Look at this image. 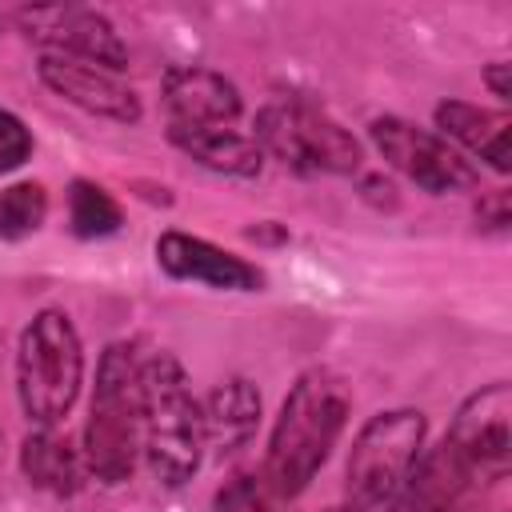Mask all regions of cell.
<instances>
[{
  "label": "cell",
  "instance_id": "6da1fadb",
  "mask_svg": "<svg viewBox=\"0 0 512 512\" xmlns=\"http://www.w3.org/2000/svg\"><path fill=\"white\" fill-rule=\"evenodd\" d=\"M352 412V388L332 368H308L288 388L264 452V480L280 500L300 496L332 456Z\"/></svg>",
  "mask_w": 512,
  "mask_h": 512
},
{
  "label": "cell",
  "instance_id": "7a4b0ae2",
  "mask_svg": "<svg viewBox=\"0 0 512 512\" xmlns=\"http://www.w3.org/2000/svg\"><path fill=\"white\" fill-rule=\"evenodd\" d=\"M144 360L136 356V344L112 340L100 352L96 384L88 400V424H84V468L100 484H124L132 480L140 456H144Z\"/></svg>",
  "mask_w": 512,
  "mask_h": 512
},
{
  "label": "cell",
  "instance_id": "3957f363",
  "mask_svg": "<svg viewBox=\"0 0 512 512\" xmlns=\"http://www.w3.org/2000/svg\"><path fill=\"white\" fill-rule=\"evenodd\" d=\"M144 380V460L156 484L184 488L204 464V412L184 364L156 352L140 368Z\"/></svg>",
  "mask_w": 512,
  "mask_h": 512
},
{
  "label": "cell",
  "instance_id": "277c9868",
  "mask_svg": "<svg viewBox=\"0 0 512 512\" xmlns=\"http://www.w3.org/2000/svg\"><path fill=\"white\" fill-rule=\"evenodd\" d=\"M84 384V344L68 312L44 308L16 348V396L32 428H60Z\"/></svg>",
  "mask_w": 512,
  "mask_h": 512
},
{
  "label": "cell",
  "instance_id": "5b68a950",
  "mask_svg": "<svg viewBox=\"0 0 512 512\" xmlns=\"http://www.w3.org/2000/svg\"><path fill=\"white\" fill-rule=\"evenodd\" d=\"M252 140L260 144L264 160L272 156L276 164H284L296 176H316V172L348 176L364 160L360 140L336 116H328L320 104H312L308 96L268 100L256 112Z\"/></svg>",
  "mask_w": 512,
  "mask_h": 512
},
{
  "label": "cell",
  "instance_id": "8992f818",
  "mask_svg": "<svg viewBox=\"0 0 512 512\" xmlns=\"http://www.w3.org/2000/svg\"><path fill=\"white\" fill-rule=\"evenodd\" d=\"M424 448V412L416 408H388L360 424L348 464H344V488L356 508L388 504L392 492L404 484L412 464Z\"/></svg>",
  "mask_w": 512,
  "mask_h": 512
},
{
  "label": "cell",
  "instance_id": "52a82bcc",
  "mask_svg": "<svg viewBox=\"0 0 512 512\" xmlns=\"http://www.w3.org/2000/svg\"><path fill=\"white\" fill-rule=\"evenodd\" d=\"M12 24L32 44H40V56L88 60L116 76L128 68V48L120 32L96 8H84V4H32L28 8L24 4V8H12Z\"/></svg>",
  "mask_w": 512,
  "mask_h": 512
},
{
  "label": "cell",
  "instance_id": "ba28073f",
  "mask_svg": "<svg viewBox=\"0 0 512 512\" xmlns=\"http://www.w3.org/2000/svg\"><path fill=\"white\" fill-rule=\"evenodd\" d=\"M368 136L400 176H408L416 188L432 196L468 192L480 184V168H472L460 148H452L440 132H428L404 116H376L368 124Z\"/></svg>",
  "mask_w": 512,
  "mask_h": 512
},
{
  "label": "cell",
  "instance_id": "9c48e42d",
  "mask_svg": "<svg viewBox=\"0 0 512 512\" xmlns=\"http://www.w3.org/2000/svg\"><path fill=\"white\" fill-rule=\"evenodd\" d=\"M444 448L460 460L468 480H504L512 468V388L504 380H492L480 392H472L456 408Z\"/></svg>",
  "mask_w": 512,
  "mask_h": 512
},
{
  "label": "cell",
  "instance_id": "30bf717a",
  "mask_svg": "<svg viewBox=\"0 0 512 512\" xmlns=\"http://www.w3.org/2000/svg\"><path fill=\"white\" fill-rule=\"evenodd\" d=\"M36 76L48 92H56L60 100L76 104L88 116L112 120V124H140L144 104L140 96L108 68H96L88 60H72V56H40Z\"/></svg>",
  "mask_w": 512,
  "mask_h": 512
},
{
  "label": "cell",
  "instance_id": "8fae6325",
  "mask_svg": "<svg viewBox=\"0 0 512 512\" xmlns=\"http://www.w3.org/2000/svg\"><path fill=\"white\" fill-rule=\"evenodd\" d=\"M156 264L164 276L192 280L212 292H260L264 288V268H256L252 260L236 252L216 248L204 236H188L176 228L156 236Z\"/></svg>",
  "mask_w": 512,
  "mask_h": 512
},
{
  "label": "cell",
  "instance_id": "7c38bea8",
  "mask_svg": "<svg viewBox=\"0 0 512 512\" xmlns=\"http://www.w3.org/2000/svg\"><path fill=\"white\" fill-rule=\"evenodd\" d=\"M160 104L168 112V124L176 128H232L244 112L240 88L228 76L196 64H180L164 72Z\"/></svg>",
  "mask_w": 512,
  "mask_h": 512
},
{
  "label": "cell",
  "instance_id": "4fadbf2b",
  "mask_svg": "<svg viewBox=\"0 0 512 512\" xmlns=\"http://www.w3.org/2000/svg\"><path fill=\"white\" fill-rule=\"evenodd\" d=\"M436 128L444 140H456L464 152H472L476 160H484L492 172H512V148H508V132L512 120L504 112L468 104V100H444L436 104Z\"/></svg>",
  "mask_w": 512,
  "mask_h": 512
},
{
  "label": "cell",
  "instance_id": "5bb4252c",
  "mask_svg": "<svg viewBox=\"0 0 512 512\" xmlns=\"http://www.w3.org/2000/svg\"><path fill=\"white\" fill-rule=\"evenodd\" d=\"M200 412H204V440H208V448L216 456H236L256 436V424H260V392H256L252 380L228 376V380H220L204 396Z\"/></svg>",
  "mask_w": 512,
  "mask_h": 512
},
{
  "label": "cell",
  "instance_id": "9a60e30c",
  "mask_svg": "<svg viewBox=\"0 0 512 512\" xmlns=\"http://www.w3.org/2000/svg\"><path fill=\"white\" fill-rule=\"evenodd\" d=\"M468 484L472 480L460 468V460L444 444H436V448L420 452V460L412 464L404 484L392 492L384 512H452Z\"/></svg>",
  "mask_w": 512,
  "mask_h": 512
},
{
  "label": "cell",
  "instance_id": "2e32d148",
  "mask_svg": "<svg viewBox=\"0 0 512 512\" xmlns=\"http://www.w3.org/2000/svg\"><path fill=\"white\" fill-rule=\"evenodd\" d=\"M168 140L192 156L196 164L220 172V176H240V180H252L260 176L264 168V152L252 136L236 132V128H176L168 124Z\"/></svg>",
  "mask_w": 512,
  "mask_h": 512
},
{
  "label": "cell",
  "instance_id": "e0dca14e",
  "mask_svg": "<svg viewBox=\"0 0 512 512\" xmlns=\"http://www.w3.org/2000/svg\"><path fill=\"white\" fill-rule=\"evenodd\" d=\"M20 472L32 488L52 496H76L84 484V456L56 428H32L20 444Z\"/></svg>",
  "mask_w": 512,
  "mask_h": 512
},
{
  "label": "cell",
  "instance_id": "ac0fdd59",
  "mask_svg": "<svg viewBox=\"0 0 512 512\" xmlns=\"http://www.w3.org/2000/svg\"><path fill=\"white\" fill-rule=\"evenodd\" d=\"M68 224L80 240H104V236L120 232L124 212L108 196V188H100L92 180H72V188H68Z\"/></svg>",
  "mask_w": 512,
  "mask_h": 512
},
{
  "label": "cell",
  "instance_id": "d6986e66",
  "mask_svg": "<svg viewBox=\"0 0 512 512\" xmlns=\"http://www.w3.org/2000/svg\"><path fill=\"white\" fill-rule=\"evenodd\" d=\"M48 220V192L40 180H16L0 188V240H24Z\"/></svg>",
  "mask_w": 512,
  "mask_h": 512
},
{
  "label": "cell",
  "instance_id": "ffe728a7",
  "mask_svg": "<svg viewBox=\"0 0 512 512\" xmlns=\"http://www.w3.org/2000/svg\"><path fill=\"white\" fill-rule=\"evenodd\" d=\"M280 496L268 488L264 472H236L216 492V512H280Z\"/></svg>",
  "mask_w": 512,
  "mask_h": 512
},
{
  "label": "cell",
  "instance_id": "44dd1931",
  "mask_svg": "<svg viewBox=\"0 0 512 512\" xmlns=\"http://www.w3.org/2000/svg\"><path fill=\"white\" fill-rule=\"evenodd\" d=\"M28 156H32V132L24 128V120L16 112L0 108V176L16 172Z\"/></svg>",
  "mask_w": 512,
  "mask_h": 512
},
{
  "label": "cell",
  "instance_id": "7402d4cb",
  "mask_svg": "<svg viewBox=\"0 0 512 512\" xmlns=\"http://www.w3.org/2000/svg\"><path fill=\"white\" fill-rule=\"evenodd\" d=\"M476 220H480V228H488V232H508V224H512V196H508L504 188L484 192V196L476 200Z\"/></svg>",
  "mask_w": 512,
  "mask_h": 512
},
{
  "label": "cell",
  "instance_id": "603a6c76",
  "mask_svg": "<svg viewBox=\"0 0 512 512\" xmlns=\"http://www.w3.org/2000/svg\"><path fill=\"white\" fill-rule=\"evenodd\" d=\"M484 84H488V92H492L500 104H508V100H512V64H504V60L488 64V68H484Z\"/></svg>",
  "mask_w": 512,
  "mask_h": 512
},
{
  "label": "cell",
  "instance_id": "cb8c5ba5",
  "mask_svg": "<svg viewBox=\"0 0 512 512\" xmlns=\"http://www.w3.org/2000/svg\"><path fill=\"white\" fill-rule=\"evenodd\" d=\"M328 512H364V508H356V504L348 500V504H336V508H328Z\"/></svg>",
  "mask_w": 512,
  "mask_h": 512
},
{
  "label": "cell",
  "instance_id": "d4e9b609",
  "mask_svg": "<svg viewBox=\"0 0 512 512\" xmlns=\"http://www.w3.org/2000/svg\"><path fill=\"white\" fill-rule=\"evenodd\" d=\"M4 24H12V12H4V8H0V28H4Z\"/></svg>",
  "mask_w": 512,
  "mask_h": 512
}]
</instances>
